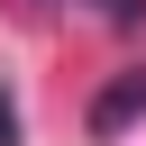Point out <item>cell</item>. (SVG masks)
<instances>
[{
    "mask_svg": "<svg viewBox=\"0 0 146 146\" xmlns=\"http://www.w3.org/2000/svg\"><path fill=\"white\" fill-rule=\"evenodd\" d=\"M128 119H146V64H137V73H119V82L91 100V137H119Z\"/></svg>",
    "mask_w": 146,
    "mask_h": 146,
    "instance_id": "6da1fadb",
    "label": "cell"
},
{
    "mask_svg": "<svg viewBox=\"0 0 146 146\" xmlns=\"http://www.w3.org/2000/svg\"><path fill=\"white\" fill-rule=\"evenodd\" d=\"M100 18H110V27H137V18H146V0H100Z\"/></svg>",
    "mask_w": 146,
    "mask_h": 146,
    "instance_id": "7a4b0ae2",
    "label": "cell"
},
{
    "mask_svg": "<svg viewBox=\"0 0 146 146\" xmlns=\"http://www.w3.org/2000/svg\"><path fill=\"white\" fill-rule=\"evenodd\" d=\"M9 137H18V110H9V91H0V146H9Z\"/></svg>",
    "mask_w": 146,
    "mask_h": 146,
    "instance_id": "3957f363",
    "label": "cell"
}]
</instances>
